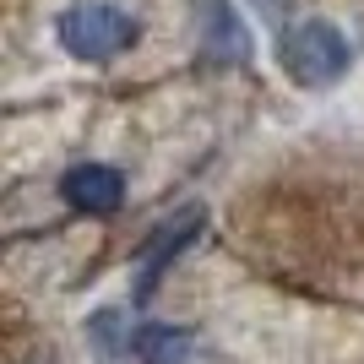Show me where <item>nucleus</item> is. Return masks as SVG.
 Masks as SVG:
<instances>
[{
	"instance_id": "1",
	"label": "nucleus",
	"mask_w": 364,
	"mask_h": 364,
	"mask_svg": "<svg viewBox=\"0 0 364 364\" xmlns=\"http://www.w3.org/2000/svg\"><path fill=\"white\" fill-rule=\"evenodd\" d=\"M348 60H353L348 38L321 16H304V22L277 33V65H283V76L294 87H332L348 71Z\"/></svg>"
},
{
	"instance_id": "2",
	"label": "nucleus",
	"mask_w": 364,
	"mask_h": 364,
	"mask_svg": "<svg viewBox=\"0 0 364 364\" xmlns=\"http://www.w3.org/2000/svg\"><path fill=\"white\" fill-rule=\"evenodd\" d=\"M60 49L76 55V60H114L141 38V22L109 0H76L60 11Z\"/></svg>"
},
{
	"instance_id": "3",
	"label": "nucleus",
	"mask_w": 364,
	"mask_h": 364,
	"mask_svg": "<svg viewBox=\"0 0 364 364\" xmlns=\"http://www.w3.org/2000/svg\"><path fill=\"white\" fill-rule=\"evenodd\" d=\"M60 191L76 213H87V218H109L125 201V180H120V168H109V164H76L60 180Z\"/></svg>"
},
{
	"instance_id": "4",
	"label": "nucleus",
	"mask_w": 364,
	"mask_h": 364,
	"mask_svg": "<svg viewBox=\"0 0 364 364\" xmlns=\"http://www.w3.org/2000/svg\"><path fill=\"white\" fill-rule=\"evenodd\" d=\"M196 228H201V213H185L180 223H168V228H158L147 240V250H141V283H136V299H147L152 289H158V277H164V267L174 256H180L185 245L196 240Z\"/></svg>"
},
{
	"instance_id": "5",
	"label": "nucleus",
	"mask_w": 364,
	"mask_h": 364,
	"mask_svg": "<svg viewBox=\"0 0 364 364\" xmlns=\"http://www.w3.org/2000/svg\"><path fill=\"white\" fill-rule=\"evenodd\" d=\"M201 49H207V60H213V65H240L245 55H250V38H245L240 16L228 11L223 0L207 11V38H201Z\"/></svg>"
},
{
	"instance_id": "6",
	"label": "nucleus",
	"mask_w": 364,
	"mask_h": 364,
	"mask_svg": "<svg viewBox=\"0 0 364 364\" xmlns=\"http://www.w3.org/2000/svg\"><path fill=\"white\" fill-rule=\"evenodd\" d=\"M131 348H136L141 364H185L196 343H191V332H185V326H136Z\"/></svg>"
},
{
	"instance_id": "7",
	"label": "nucleus",
	"mask_w": 364,
	"mask_h": 364,
	"mask_svg": "<svg viewBox=\"0 0 364 364\" xmlns=\"http://www.w3.org/2000/svg\"><path fill=\"white\" fill-rule=\"evenodd\" d=\"M256 6H277V0H256Z\"/></svg>"
}]
</instances>
